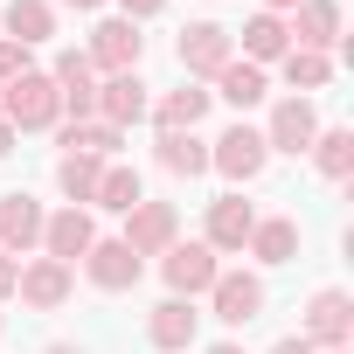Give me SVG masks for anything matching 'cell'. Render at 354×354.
I'll return each instance as SVG.
<instances>
[{
    "instance_id": "obj_1",
    "label": "cell",
    "mask_w": 354,
    "mask_h": 354,
    "mask_svg": "<svg viewBox=\"0 0 354 354\" xmlns=\"http://www.w3.org/2000/svg\"><path fill=\"white\" fill-rule=\"evenodd\" d=\"M264 167H271V146H264V132L250 118H236V125H223L209 139V174H223L230 188H250Z\"/></svg>"
},
{
    "instance_id": "obj_2",
    "label": "cell",
    "mask_w": 354,
    "mask_h": 354,
    "mask_svg": "<svg viewBox=\"0 0 354 354\" xmlns=\"http://www.w3.org/2000/svg\"><path fill=\"white\" fill-rule=\"evenodd\" d=\"M0 118L15 125V139L21 132H56L63 125V97H56L49 70H28V77H15L8 91H0Z\"/></svg>"
},
{
    "instance_id": "obj_3",
    "label": "cell",
    "mask_w": 354,
    "mask_h": 354,
    "mask_svg": "<svg viewBox=\"0 0 354 354\" xmlns=\"http://www.w3.org/2000/svg\"><path fill=\"white\" fill-rule=\"evenodd\" d=\"M174 56H181V77L188 84H216V70L236 63V35L223 21H188L181 42H174Z\"/></svg>"
},
{
    "instance_id": "obj_4",
    "label": "cell",
    "mask_w": 354,
    "mask_h": 354,
    "mask_svg": "<svg viewBox=\"0 0 354 354\" xmlns=\"http://www.w3.org/2000/svg\"><path fill=\"white\" fill-rule=\"evenodd\" d=\"M264 306H271V292H264V271H216V285H209V313L223 319V326H250V319H264Z\"/></svg>"
},
{
    "instance_id": "obj_5",
    "label": "cell",
    "mask_w": 354,
    "mask_h": 354,
    "mask_svg": "<svg viewBox=\"0 0 354 354\" xmlns=\"http://www.w3.org/2000/svg\"><path fill=\"white\" fill-rule=\"evenodd\" d=\"M216 271H223V257H216L202 236H195V243H167V250H160V278H167V299H209Z\"/></svg>"
},
{
    "instance_id": "obj_6",
    "label": "cell",
    "mask_w": 354,
    "mask_h": 354,
    "mask_svg": "<svg viewBox=\"0 0 354 354\" xmlns=\"http://www.w3.org/2000/svg\"><path fill=\"white\" fill-rule=\"evenodd\" d=\"M84 56H91V70H97V77H118V70H139V56H146V35H139V21H125V15H104V21L91 28Z\"/></svg>"
},
{
    "instance_id": "obj_7",
    "label": "cell",
    "mask_w": 354,
    "mask_h": 354,
    "mask_svg": "<svg viewBox=\"0 0 354 354\" xmlns=\"http://www.w3.org/2000/svg\"><path fill=\"white\" fill-rule=\"evenodd\" d=\"M299 333H306L313 347H354V292H340V285H319V292L306 299V319H299Z\"/></svg>"
},
{
    "instance_id": "obj_8",
    "label": "cell",
    "mask_w": 354,
    "mask_h": 354,
    "mask_svg": "<svg viewBox=\"0 0 354 354\" xmlns=\"http://www.w3.org/2000/svg\"><path fill=\"white\" fill-rule=\"evenodd\" d=\"M257 132H264V146H271V153H292V160H299V153H306V146L319 139V104H313V97H292V91H285V97L271 104V118H264Z\"/></svg>"
},
{
    "instance_id": "obj_9",
    "label": "cell",
    "mask_w": 354,
    "mask_h": 354,
    "mask_svg": "<svg viewBox=\"0 0 354 354\" xmlns=\"http://www.w3.org/2000/svg\"><path fill=\"white\" fill-rule=\"evenodd\" d=\"M250 230H257V209H250L236 188H230V195H216V202H209V216H202V243H209L216 257H243Z\"/></svg>"
},
{
    "instance_id": "obj_10",
    "label": "cell",
    "mask_w": 354,
    "mask_h": 354,
    "mask_svg": "<svg viewBox=\"0 0 354 354\" xmlns=\"http://www.w3.org/2000/svg\"><path fill=\"white\" fill-rule=\"evenodd\" d=\"M70 292H77V271H70V264H56V257H21V285H15V299H21L28 313H63Z\"/></svg>"
},
{
    "instance_id": "obj_11",
    "label": "cell",
    "mask_w": 354,
    "mask_h": 354,
    "mask_svg": "<svg viewBox=\"0 0 354 354\" xmlns=\"http://www.w3.org/2000/svg\"><path fill=\"white\" fill-rule=\"evenodd\" d=\"M42 223H49V209L28 188L0 195V250H8V257H35L42 250Z\"/></svg>"
},
{
    "instance_id": "obj_12",
    "label": "cell",
    "mask_w": 354,
    "mask_h": 354,
    "mask_svg": "<svg viewBox=\"0 0 354 354\" xmlns=\"http://www.w3.org/2000/svg\"><path fill=\"white\" fill-rule=\"evenodd\" d=\"M167 243H181V209H174V202H139V209H125V250H132V257H160Z\"/></svg>"
},
{
    "instance_id": "obj_13",
    "label": "cell",
    "mask_w": 354,
    "mask_h": 354,
    "mask_svg": "<svg viewBox=\"0 0 354 354\" xmlns=\"http://www.w3.org/2000/svg\"><path fill=\"white\" fill-rule=\"evenodd\" d=\"M146 111H153V84H146L139 70L97 77V118H104V125H118V132H125V125H139Z\"/></svg>"
},
{
    "instance_id": "obj_14",
    "label": "cell",
    "mask_w": 354,
    "mask_h": 354,
    "mask_svg": "<svg viewBox=\"0 0 354 354\" xmlns=\"http://www.w3.org/2000/svg\"><path fill=\"white\" fill-rule=\"evenodd\" d=\"M84 278H91L97 292H132V285L146 278V257H132L125 236H97V243L84 250Z\"/></svg>"
},
{
    "instance_id": "obj_15",
    "label": "cell",
    "mask_w": 354,
    "mask_h": 354,
    "mask_svg": "<svg viewBox=\"0 0 354 354\" xmlns=\"http://www.w3.org/2000/svg\"><path fill=\"white\" fill-rule=\"evenodd\" d=\"M97 243V216L91 209H56L49 223H42V257H56V264H84V250Z\"/></svg>"
},
{
    "instance_id": "obj_16",
    "label": "cell",
    "mask_w": 354,
    "mask_h": 354,
    "mask_svg": "<svg viewBox=\"0 0 354 354\" xmlns=\"http://www.w3.org/2000/svg\"><path fill=\"white\" fill-rule=\"evenodd\" d=\"M195 333H202L195 299H160V306L146 313V340H153L160 354H188V347H195Z\"/></svg>"
},
{
    "instance_id": "obj_17",
    "label": "cell",
    "mask_w": 354,
    "mask_h": 354,
    "mask_svg": "<svg viewBox=\"0 0 354 354\" xmlns=\"http://www.w3.org/2000/svg\"><path fill=\"white\" fill-rule=\"evenodd\" d=\"M285 28H292V49L333 56L340 49V0H299V8L285 15Z\"/></svg>"
},
{
    "instance_id": "obj_18",
    "label": "cell",
    "mask_w": 354,
    "mask_h": 354,
    "mask_svg": "<svg viewBox=\"0 0 354 354\" xmlns=\"http://www.w3.org/2000/svg\"><path fill=\"white\" fill-rule=\"evenodd\" d=\"M153 167L167 181H202L209 174V139L202 132H153Z\"/></svg>"
},
{
    "instance_id": "obj_19",
    "label": "cell",
    "mask_w": 354,
    "mask_h": 354,
    "mask_svg": "<svg viewBox=\"0 0 354 354\" xmlns=\"http://www.w3.org/2000/svg\"><path fill=\"white\" fill-rule=\"evenodd\" d=\"M230 35H236L243 63H257V70H271V63H278V56L292 49V28H285V15H264V8H257V15L243 21V28H230Z\"/></svg>"
},
{
    "instance_id": "obj_20",
    "label": "cell",
    "mask_w": 354,
    "mask_h": 354,
    "mask_svg": "<svg viewBox=\"0 0 354 354\" xmlns=\"http://www.w3.org/2000/svg\"><path fill=\"white\" fill-rule=\"evenodd\" d=\"M243 257H250L257 271H278V264H292V257H299V223H292V216H257V230H250Z\"/></svg>"
},
{
    "instance_id": "obj_21",
    "label": "cell",
    "mask_w": 354,
    "mask_h": 354,
    "mask_svg": "<svg viewBox=\"0 0 354 354\" xmlns=\"http://www.w3.org/2000/svg\"><path fill=\"white\" fill-rule=\"evenodd\" d=\"M209 104H216V97H209L202 84H181V91H160L146 118H153L160 132H202V118H209Z\"/></svg>"
},
{
    "instance_id": "obj_22",
    "label": "cell",
    "mask_w": 354,
    "mask_h": 354,
    "mask_svg": "<svg viewBox=\"0 0 354 354\" xmlns=\"http://www.w3.org/2000/svg\"><path fill=\"white\" fill-rule=\"evenodd\" d=\"M209 97H223V104L243 118V111H257V104L271 97V77H264L257 63H243V56H236V63H223V70H216V91H209Z\"/></svg>"
},
{
    "instance_id": "obj_23",
    "label": "cell",
    "mask_w": 354,
    "mask_h": 354,
    "mask_svg": "<svg viewBox=\"0 0 354 354\" xmlns=\"http://www.w3.org/2000/svg\"><path fill=\"white\" fill-rule=\"evenodd\" d=\"M0 28H8V42H21V49L56 42V0H8V8H0Z\"/></svg>"
},
{
    "instance_id": "obj_24",
    "label": "cell",
    "mask_w": 354,
    "mask_h": 354,
    "mask_svg": "<svg viewBox=\"0 0 354 354\" xmlns=\"http://www.w3.org/2000/svg\"><path fill=\"white\" fill-rule=\"evenodd\" d=\"M97 181H104V160H91V153H56L63 209H91V202H97Z\"/></svg>"
},
{
    "instance_id": "obj_25",
    "label": "cell",
    "mask_w": 354,
    "mask_h": 354,
    "mask_svg": "<svg viewBox=\"0 0 354 354\" xmlns=\"http://www.w3.org/2000/svg\"><path fill=\"white\" fill-rule=\"evenodd\" d=\"M306 160L319 167V181H354V125H319Z\"/></svg>"
},
{
    "instance_id": "obj_26",
    "label": "cell",
    "mask_w": 354,
    "mask_h": 354,
    "mask_svg": "<svg viewBox=\"0 0 354 354\" xmlns=\"http://www.w3.org/2000/svg\"><path fill=\"white\" fill-rule=\"evenodd\" d=\"M139 202H146L139 167H125V160H104V181H97V202H91V209H104V216H125V209H139Z\"/></svg>"
},
{
    "instance_id": "obj_27",
    "label": "cell",
    "mask_w": 354,
    "mask_h": 354,
    "mask_svg": "<svg viewBox=\"0 0 354 354\" xmlns=\"http://www.w3.org/2000/svg\"><path fill=\"white\" fill-rule=\"evenodd\" d=\"M278 70H285V91L292 97H313V91L333 84V56H319V49H285Z\"/></svg>"
},
{
    "instance_id": "obj_28",
    "label": "cell",
    "mask_w": 354,
    "mask_h": 354,
    "mask_svg": "<svg viewBox=\"0 0 354 354\" xmlns=\"http://www.w3.org/2000/svg\"><path fill=\"white\" fill-rule=\"evenodd\" d=\"M56 139H63V153H91V160H118V146H125V132H118V125H104V118L56 125Z\"/></svg>"
},
{
    "instance_id": "obj_29",
    "label": "cell",
    "mask_w": 354,
    "mask_h": 354,
    "mask_svg": "<svg viewBox=\"0 0 354 354\" xmlns=\"http://www.w3.org/2000/svg\"><path fill=\"white\" fill-rule=\"evenodd\" d=\"M28 70H35V49H21V42L0 35V91H8L15 77H28Z\"/></svg>"
},
{
    "instance_id": "obj_30",
    "label": "cell",
    "mask_w": 354,
    "mask_h": 354,
    "mask_svg": "<svg viewBox=\"0 0 354 354\" xmlns=\"http://www.w3.org/2000/svg\"><path fill=\"white\" fill-rule=\"evenodd\" d=\"M15 285H21V257H8V250H0V306L15 299Z\"/></svg>"
},
{
    "instance_id": "obj_31",
    "label": "cell",
    "mask_w": 354,
    "mask_h": 354,
    "mask_svg": "<svg viewBox=\"0 0 354 354\" xmlns=\"http://www.w3.org/2000/svg\"><path fill=\"white\" fill-rule=\"evenodd\" d=\"M160 8H167V0H118V15H125V21H153Z\"/></svg>"
},
{
    "instance_id": "obj_32",
    "label": "cell",
    "mask_w": 354,
    "mask_h": 354,
    "mask_svg": "<svg viewBox=\"0 0 354 354\" xmlns=\"http://www.w3.org/2000/svg\"><path fill=\"white\" fill-rule=\"evenodd\" d=\"M271 354H319L306 333H285V340H271Z\"/></svg>"
},
{
    "instance_id": "obj_33",
    "label": "cell",
    "mask_w": 354,
    "mask_h": 354,
    "mask_svg": "<svg viewBox=\"0 0 354 354\" xmlns=\"http://www.w3.org/2000/svg\"><path fill=\"white\" fill-rule=\"evenodd\" d=\"M56 8H77V15H97V8H111V0H56Z\"/></svg>"
},
{
    "instance_id": "obj_34",
    "label": "cell",
    "mask_w": 354,
    "mask_h": 354,
    "mask_svg": "<svg viewBox=\"0 0 354 354\" xmlns=\"http://www.w3.org/2000/svg\"><path fill=\"white\" fill-rule=\"evenodd\" d=\"M257 8H264V15H292V8H299V0H257Z\"/></svg>"
},
{
    "instance_id": "obj_35",
    "label": "cell",
    "mask_w": 354,
    "mask_h": 354,
    "mask_svg": "<svg viewBox=\"0 0 354 354\" xmlns=\"http://www.w3.org/2000/svg\"><path fill=\"white\" fill-rule=\"evenodd\" d=\"M8 153H15V125H8V118H0V160H8Z\"/></svg>"
},
{
    "instance_id": "obj_36",
    "label": "cell",
    "mask_w": 354,
    "mask_h": 354,
    "mask_svg": "<svg viewBox=\"0 0 354 354\" xmlns=\"http://www.w3.org/2000/svg\"><path fill=\"white\" fill-rule=\"evenodd\" d=\"M42 354H84V347H77V340H49Z\"/></svg>"
},
{
    "instance_id": "obj_37",
    "label": "cell",
    "mask_w": 354,
    "mask_h": 354,
    "mask_svg": "<svg viewBox=\"0 0 354 354\" xmlns=\"http://www.w3.org/2000/svg\"><path fill=\"white\" fill-rule=\"evenodd\" d=\"M202 354H243V340H216V347H202Z\"/></svg>"
},
{
    "instance_id": "obj_38",
    "label": "cell",
    "mask_w": 354,
    "mask_h": 354,
    "mask_svg": "<svg viewBox=\"0 0 354 354\" xmlns=\"http://www.w3.org/2000/svg\"><path fill=\"white\" fill-rule=\"evenodd\" d=\"M319 354H354V347H319Z\"/></svg>"
},
{
    "instance_id": "obj_39",
    "label": "cell",
    "mask_w": 354,
    "mask_h": 354,
    "mask_svg": "<svg viewBox=\"0 0 354 354\" xmlns=\"http://www.w3.org/2000/svg\"><path fill=\"white\" fill-rule=\"evenodd\" d=\"M0 333H8V313H0Z\"/></svg>"
}]
</instances>
